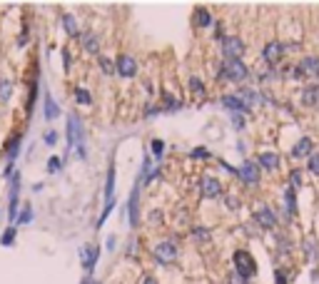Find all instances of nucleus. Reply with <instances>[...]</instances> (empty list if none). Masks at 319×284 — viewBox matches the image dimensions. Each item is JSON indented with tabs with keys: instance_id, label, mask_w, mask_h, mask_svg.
Here are the masks:
<instances>
[{
	"instance_id": "obj_40",
	"label": "nucleus",
	"mask_w": 319,
	"mask_h": 284,
	"mask_svg": "<svg viewBox=\"0 0 319 284\" xmlns=\"http://www.w3.org/2000/svg\"><path fill=\"white\" fill-rule=\"evenodd\" d=\"M43 140H45V145H50V147H53V145L58 142V132H55V130H48V132L43 135Z\"/></svg>"
},
{
	"instance_id": "obj_2",
	"label": "nucleus",
	"mask_w": 319,
	"mask_h": 284,
	"mask_svg": "<svg viewBox=\"0 0 319 284\" xmlns=\"http://www.w3.org/2000/svg\"><path fill=\"white\" fill-rule=\"evenodd\" d=\"M20 172H13L10 177V192H8V219L15 222L20 214Z\"/></svg>"
},
{
	"instance_id": "obj_29",
	"label": "nucleus",
	"mask_w": 319,
	"mask_h": 284,
	"mask_svg": "<svg viewBox=\"0 0 319 284\" xmlns=\"http://www.w3.org/2000/svg\"><path fill=\"white\" fill-rule=\"evenodd\" d=\"M75 100H77V105H92V97H90V92L85 87H77L75 90Z\"/></svg>"
},
{
	"instance_id": "obj_34",
	"label": "nucleus",
	"mask_w": 319,
	"mask_h": 284,
	"mask_svg": "<svg viewBox=\"0 0 319 284\" xmlns=\"http://www.w3.org/2000/svg\"><path fill=\"white\" fill-rule=\"evenodd\" d=\"M190 87H192V92L194 95H204V85H202V80H197V77H190Z\"/></svg>"
},
{
	"instance_id": "obj_10",
	"label": "nucleus",
	"mask_w": 319,
	"mask_h": 284,
	"mask_svg": "<svg viewBox=\"0 0 319 284\" xmlns=\"http://www.w3.org/2000/svg\"><path fill=\"white\" fill-rule=\"evenodd\" d=\"M255 222L259 224V227H264V229H272V227L277 224V217H274V212H272L267 205H262V207H257Z\"/></svg>"
},
{
	"instance_id": "obj_11",
	"label": "nucleus",
	"mask_w": 319,
	"mask_h": 284,
	"mask_svg": "<svg viewBox=\"0 0 319 284\" xmlns=\"http://www.w3.org/2000/svg\"><path fill=\"white\" fill-rule=\"evenodd\" d=\"M282 53H284V45L282 43H277V40H272L267 48H264V53H262V58H264V63H269V65H274L279 58H282Z\"/></svg>"
},
{
	"instance_id": "obj_21",
	"label": "nucleus",
	"mask_w": 319,
	"mask_h": 284,
	"mask_svg": "<svg viewBox=\"0 0 319 284\" xmlns=\"http://www.w3.org/2000/svg\"><path fill=\"white\" fill-rule=\"evenodd\" d=\"M115 200V167L110 165L108 170V182H105V205Z\"/></svg>"
},
{
	"instance_id": "obj_26",
	"label": "nucleus",
	"mask_w": 319,
	"mask_h": 284,
	"mask_svg": "<svg viewBox=\"0 0 319 284\" xmlns=\"http://www.w3.org/2000/svg\"><path fill=\"white\" fill-rule=\"evenodd\" d=\"M15 237H18V229H15V227H8V229L0 234V247H13V244H15Z\"/></svg>"
},
{
	"instance_id": "obj_38",
	"label": "nucleus",
	"mask_w": 319,
	"mask_h": 284,
	"mask_svg": "<svg viewBox=\"0 0 319 284\" xmlns=\"http://www.w3.org/2000/svg\"><path fill=\"white\" fill-rule=\"evenodd\" d=\"M162 152H165V142L152 140V155H155V157H162Z\"/></svg>"
},
{
	"instance_id": "obj_45",
	"label": "nucleus",
	"mask_w": 319,
	"mask_h": 284,
	"mask_svg": "<svg viewBox=\"0 0 319 284\" xmlns=\"http://www.w3.org/2000/svg\"><path fill=\"white\" fill-rule=\"evenodd\" d=\"M80 284H100V282H97V279H95L92 274H85V277H82V282H80Z\"/></svg>"
},
{
	"instance_id": "obj_36",
	"label": "nucleus",
	"mask_w": 319,
	"mask_h": 284,
	"mask_svg": "<svg viewBox=\"0 0 319 284\" xmlns=\"http://www.w3.org/2000/svg\"><path fill=\"white\" fill-rule=\"evenodd\" d=\"M100 68L105 70V75H115V65H113V60H108V58H100Z\"/></svg>"
},
{
	"instance_id": "obj_6",
	"label": "nucleus",
	"mask_w": 319,
	"mask_h": 284,
	"mask_svg": "<svg viewBox=\"0 0 319 284\" xmlns=\"http://www.w3.org/2000/svg\"><path fill=\"white\" fill-rule=\"evenodd\" d=\"M140 185H142V180L137 177V182H135V187H132V195H130V202H128L130 227H137V224H140Z\"/></svg>"
},
{
	"instance_id": "obj_18",
	"label": "nucleus",
	"mask_w": 319,
	"mask_h": 284,
	"mask_svg": "<svg viewBox=\"0 0 319 284\" xmlns=\"http://www.w3.org/2000/svg\"><path fill=\"white\" fill-rule=\"evenodd\" d=\"M20 142H23V135H15L13 142L5 145V155H8V165H15L18 155H20Z\"/></svg>"
},
{
	"instance_id": "obj_28",
	"label": "nucleus",
	"mask_w": 319,
	"mask_h": 284,
	"mask_svg": "<svg viewBox=\"0 0 319 284\" xmlns=\"http://www.w3.org/2000/svg\"><path fill=\"white\" fill-rule=\"evenodd\" d=\"M33 217H35V214H33V207H30V205H25V207L20 210V214H18L15 224H30V222H33Z\"/></svg>"
},
{
	"instance_id": "obj_8",
	"label": "nucleus",
	"mask_w": 319,
	"mask_h": 284,
	"mask_svg": "<svg viewBox=\"0 0 319 284\" xmlns=\"http://www.w3.org/2000/svg\"><path fill=\"white\" fill-rule=\"evenodd\" d=\"M97 259H100V247H82L80 249V262H82V267H85L87 274H92Z\"/></svg>"
},
{
	"instance_id": "obj_42",
	"label": "nucleus",
	"mask_w": 319,
	"mask_h": 284,
	"mask_svg": "<svg viewBox=\"0 0 319 284\" xmlns=\"http://www.w3.org/2000/svg\"><path fill=\"white\" fill-rule=\"evenodd\" d=\"M232 125H235L237 130H242V127H245V117H242L240 112H232Z\"/></svg>"
},
{
	"instance_id": "obj_13",
	"label": "nucleus",
	"mask_w": 319,
	"mask_h": 284,
	"mask_svg": "<svg viewBox=\"0 0 319 284\" xmlns=\"http://www.w3.org/2000/svg\"><path fill=\"white\" fill-rule=\"evenodd\" d=\"M237 175L247 182V185H257V180H259V175H257V165L255 162H245L240 170H237Z\"/></svg>"
},
{
	"instance_id": "obj_44",
	"label": "nucleus",
	"mask_w": 319,
	"mask_h": 284,
	"mask_svg": "<svg viewBox=\"0 0 319 284\" xmlns=\"http://www.w3.org/2000/svg\"><path fill=\"white\" fill-rule=\"evenodd\" d=\"M274 282H277V284H287V277H284V269H277V272H274Z\"/></svg>"
},
{
	"instance_id": "obj_9",
	"label": "nucleus",
	"mask_w": 319,
	"mask_h": 284,
	"mask_svg": "<svg viewBox=\"0 0 319 284\" xmlns=\"http://www.w3.org/2000/svg\"><path fill=\"white\" fill-rule=\"evenodd\" d=\"M137 72V63L132 55H120L118 63H115V75H123V77H135Z\"/></svg>"
},
{
	"instance_id": "obj_32",
	"label": "nucleus",
	"mask_w": 319,
	"mask_h": 284,
	"mask_svg": "<svg viewBox=\"0 0 319 284\" xmlns=\"http://www.w3.org/2000/svg\"><path fill=\"white\" fill-rule=\"evenodd\" d=\"M304 249H307V257H309V259H314V257H317V242H314V239H312V237H307V239H304Z\"/></svg>"
},
{
	"instance_id": "obj_16",
	"label": "nucleus",
	"mask_w": 319,
	"mask_h": 284,
	"mask_svg": "<svg viewBox=\"0 0 319 284\" xmlns=\"http://www.w3.org/2000/svg\"><path fill=\"white\" fill-rule=\"evenodd\" d=\"M222 105H225V107H230L232 112H240V115H242V112H250V107H247V105H245L237 95H225V97H222Z\"/></svg>"
},
{
	"instance_id": "obj_33",
	"label": "nucleus",
	"mask_w": 319,
	"mask_h": 284,
	"mask_svg": "<svg viewBox=\"0 0 319 284\" xmlns=\"http://www.w3.org/2000/svg\"><path fill=\"white\" fill-rule=\"evenodd\" d=\"M162 100H165V107H167V110H177V107L182 105V102H180V100H175L170 92H165V95H162Z\"/></svg>"
},
{
	"instance_id": "obj_30",
	"label": "nucleus",
	"mask_w": 319,
	"mask_h": 284,
	"mask_svg": "<svg viewBox=\"0 0 319 284\" xmlns=\"http://www.w3.org/2000/svg\"><path fill=\"white\" fill-rule=\"evenodd\" d=\"M194 20H197V25H199V28H207V25L212 23V18H209V13H207L204 8H199V10H197V18H194Z\"/></svg>"
},
{
	"instance_id": "obj_31",
	"label": "nucleus",
	"mask_w": 319,
	"mask_h": 284,
	"mask_svg": "<svg viewBox=\"0 0 319 284\" xmlns=\"http://www.w3.org/2000/svg\"><path fill=\"white\" fill-rule=\"evenodd\" d=\"M60 170H63V160H60L58 155H53V157L48 160V172L55 175V172H60Z\"/></svg>"
},
{
	"instance_id": "obj_47",
	"label": "nucleus",
	"mask_w": 319,
	"mask_h": 284,
	"mask_svg": "<svg viewBox=\"0 0 319 284\" xmlns=\"http://www.w3.org/2000/svg\"><path fill=\"white\" fill-rule=\"evenodd\" d=\"M142 284H157V279H152V277H145V282Z\"/></svg>"
},
{
	"instance_id": "obj_23",
	"label": "nucleus",
	"mask_w": 319,
	"mask_h": 284,
	"mask_svg": "<svg viewBox=\"0 0 319 284\" xmlns=\"http://www.w3.org/2000/svg\"><path fill=\"white\" fill-rule=\"evenodd\" d=\"M13 100V82L8 77H0V102H10Z\"/></svg>"
},
{
	"instance_id": "obj_12",
	"label": "nucleus",
	"mask_w": 319,
	"mask_h": 284,
	"mask_svg": "<svg viewBox=\"0 0 319 284\" xmlns=\"http://www.w3.org/2000/svg\"><path fill=\"white\" fill-rule=\"evenodd\" d=\"M80 43H82L85 53H90V55H97L100 53V38L95 33H82L80 35Z\"/></svg>"
},
{
	"instance_id": "obj_3",
	"label": "nucleus",
	"mask_w": 319,
	"mask_h": 284,
	"mask_svg": "<svg viewBox=\"0 0 319 284\" xmlns=\"http://www.w3.org/2000/svg\"><path fill=\"white\" fill-rule=\"evenodd\" d=\"M220 77H227V80H232V82H245V80L250 77V70H247V65H245L242 60H227V63L222 65Z\"/></svg>"
},
{
	"instance_id": "obj_22",
	"label": "nucleus",
	"mask_w": 319,
	"mask_h": 284,
	"mask_svg": "<svg viewBox=\"0 0 319 284\" xmlns=\"http://www.w3.org/2000/svg\"><path fill=\"white\" fill-rule=\"evenodd\" d=\"M312 147H314V145H312V140H309V137H302V140L294 145L292 155H294V157H307V155L312 157Z\"/></svg>"
},
{
	"instance_id": "obj_35",
	"label": "nucleus",
	"mask_w": 319,
	"mask_h": 284,
	"mask_svg": "<svg viewBox=\"0 0 319 284\" xmlns=\"http://www.w3.org/2000/svg\"><path fill=\"white\" fill-rule=\"evenodd\" d=\"M227 282H230V284H250V279H247V277H242L240 272H230Z\"/></svg>"
},
{
	"instance_id": "obj_5",
	"label": "nucleus",
	"mask_w": 319,
	"mask_h": 284,
	"mask_svg": "<svg viewBox=\"0 0 319 284\" xmlns=\"http://www.w3.org/2000/svg\"><path fill=\"white\" fill-rule=\"evenodd\" d=\"M155 257H157V262H162V264H172V262L177 259V244H175L172 239L160 242V244L155 247Z\"/></svg>"
},
{
	"instance_id": "obj_41",
	"label": "nucleus",
	"mask_w": 319,
	"mask_h": 284,
	"mask_svg": "<svg viewBox=\"0 0 319 284\" xmlns=\"http://www.w3.org/2000/svg\"><path fill=\"white\" fill-rule=\"evenodd\" d=\"M190 155L194 157V160H204V157H209V152H207L204 147H194V150H192Z\"/></svg>"
},
{
	"instance_id": "obj_46",
	"label": "nucleus",
	"mask_w": 319,
	"mask_h": 284,
	"mask_svg": "<svg viewBox=\"0 0 319 284\" xmlns=\"http://www.w3.org/2000/svg\"><path fill=\"white\" fill-rule=\"evenodd\" d=\"M63 58H65V70L70 68V55H67V50H63Z\"/></svg>"
},
{
	"instance_id": "obj_7",
	"label": "nucleus",
	"mask_w": 319,
	"mask_h": 284,
	"mask_svg": "<svg viewBox=\"0 0 319 284\" xmlns=\"http://www.w3.org/2000/svg\"><path fill=\"white\" fill-rule=\"evenodd\" d=\"M222 53L227 60H240L242 53H245V43L240 38H225L222 40Z\"/></svg>"
},
{
	"instance_id": "obj_27",
	"label": "nucleus",
	"mask_w": 319,
	"mask_h": 284,
	"mask_svg": "<svg viewBox=\"0 0 319 284\" xmlns=\"http://www.w3.org/2000/svg\"><path fill=\"white\" fill-rule=\"evenodd\" d=\"M284 202H287V214L294 217V214H297V202H294V190H292V187L284 192Z\"/></svg>"
},
{
	"instance_id": "obj_14",
	"label": "nucleus",
	"mask_w": 319,
	"mask_h": 284,
	"mask_svg": "<svg viewBox=\"0 0 319 284\" xmlns=\"http://www.w3.org/2000/svg\"><path fill=\"white\" fill-rule=\"evenodd\" d=\"M43 107H45V120H55L60 115V107H58V102H55V97L50 92L43 95Z\"/></svg>"
},
{
	"instance_id": "obj_37",
	"label": "nucleus",
	"mask_w": 319,
	"mask_h": 284,
	"mask_svg": "<svg viewBox=\"0 0 319 284\" xmlns=\"http://www.w3.org/2000/svg\"><path fill=\"white\" fill-rule=\"evenodd\" d=\"M289 182H292V190L302 187V175H299V170H292V175H289Z\"/></svg>"
},
{
	"instance_id": "obj_4",
	"label": "nucleus",
	"mask_w": 319,
	"mask_h": 284,
	"mask_svg": "<svg viewBox=\"0 0 319 284\" xmlns=\"http://www.w3.org/2000/svg\"><path fill=\"white\" fill-rule=\"evenodd\" d=\"M67 147H85V132H82V122L77 115L67 117Z\"/></svg>"
},
{
	"instance_id": "obj_43",
	"label": "nucleus",
	"mask_w": 319,
	"mask_h": 284,
	"mask_svg": "<svg viewBox=\"0 0 319 284\" xmlns=\"http://www.w3.org/2000/svg\"><path fill=\"white\" fill-rule=\"evenodd\" d=\"M194 239H202V242H207V239H209V232H207L204 227H197V229H194Z\"/></svg>"
},
{
	"instance_id": "obj_1",
	"label": "nucleus",
	"mask_w": 319,
	"mask_h": 284,
	"mask_svg": "<svg viewBox=\"0 0 319 284\" xmlns=\"http://www.w3.org/2000/svg\"><path fill=\"white\" fill-rule=\"evenodd\" d=\"M232 262H235V272H240L242 277L250 279V277L257 274V262L247 249H237V252L232 254Z\"/></svg>"
},
{
	"instance_id": "obj_25",
	"label": "nucleus",
	"mask_w": 319,
	"mask_h": 284,
	"mask_svg": "<svg viewBox=\"0 0 319 284\" xmlns=\"http://www.w3.org/2000/svg\"><path fill=\"white\" fill-rule=\"evenodd\" d=\"M63 28L67 35H72V38H77L80 35V30H77V23H75V18L70 15V13H65L63 15Z\"/></svg>"
},
{
	"instance_id": "obj_20",
	"label": "nucleus",
	"mask_w": 319,
	"mask_h": 284,
	"mask_svg": "<svg viewBox=\"0 0 319 284\" xmlns=\"http://www.w3.org/2000/svg\"><path fill=\"white\" fill-rule=\"evenodd\" d=\"M237 97L247 105V107H255V105H262V95L255 92V90H240L237 92Z\"/></svg>"
},
{
	"instance_id": "obj_24",
	"label": "nucleus",
	"mask_w": 319,
	"mask_h": 284,
	"mask_svg": "<svg viewBox=\"0 0 319 284\" xmlns=\"http://www.w3.org/2000/svg\"><path fill=\"white\" fill-rule=\"evenodd\" d=\"M302 102H304V105H317L319 102V85H309V87L304 90Z\"/></svg>"
},
{
	"instance_id": "obj_39",
	"label": "nucleus",
	"mask_w": 319,
	"mask_h": 284,
	"mask_svg": "<svg viewBox=\"0 0 319 284\" xmlns=\"http://www.w3.org/2000/svg\"><path fill=\"white\" fill-rule=\"evenodd\" d=\"M309 172L319 177V155H312V157H309Z\"/></svg>"
},
{
	"instance_id": "obj_15",
	"label": "nucleus",
	"mask_w": 319,
	"mask_h": 284,
	"mask_svg": "<svg viewBox=\"0 0 319 284\" xmlns=\"http://www.w3.org/2000/svg\"><path fill=\"white\" fill-rule=\"evenodd\" d=\"M220 192H222L220 180H215V177H202V195H204V197H217Z\"/></svg>"
},
{
	"instance_id": "obj_17",
	"label": "nucleus",
	"mask_w": 319,
	"mask_h": 284,
	"mask_svg": "<svg viewBox=\"0 0 319 284\" xmlns=\"http://www.w3.org/2000/svg\"><path fill=\"white\" fill-rule=\"evenodd\" d=\"M297 75H319V58H304L297 65Z\"/></svg>"
},
{
	"instance_id": "obj_19",
	"label": "nucleus",
	"mask_w": 319,
	"mask_h": 284,
	"mask_svg": "<svg viewBox=\"0 0 319 284\" xmlns=\"http://www.w3.org/2000/svg\"><path fill=\"white\" fill-rule=\"evenodd\" d=\"M259 167H264V170H277V167H279V155H277V152H262V155H259Z\"/></svg>"
}]
</instances>
